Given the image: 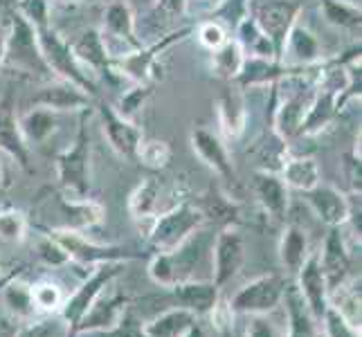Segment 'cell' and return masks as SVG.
Listing matches in <instances>:
<instances>
[{
	"label": "cell",
	"instance_id": "cell-4",
	"mask_svg": "<svg viewBox=\"0 0 362 337\" xmlns=\"http://www.w3.org/2000/svg\"><path fill=\"white\" fill-rule=\"evenodd\" d=\"M205 216L198 209L194 201H182L176 207H171L167 211H162L160 216H156L146 227V241L156 252H169L182 245L187 239L203 230Z\"/></svg>",
	"mask_w": 362,
	"mask_h": 337
},
{
	"label": "cell",
	"instance_id": "cell-49",
	"mask_svg": "<svg viewBox=\"0 0 362 337\" xmlns=\"http://www.w3.org/2000/svg\"><path fill=\"white\" fill-rule=\"evenodd\" d=\"M245 337H284V331L277 326V321L268 315H247Z\"/></svg>",
	"mask_w": 362,
	"mask_h": 337
},
{
	"label": "cell",
	"instance_id": "cell-28",
	"mask_svg": "<svg viewBox=\"0 0 362 337\" xmlns=\"http://www.w3.org/2000/svg\"><path fill=\"white\" fill-rule=\"evenodd\" d=\"M281 302L286 306V321H288V331L284 333V337H317L320 321L308 310L295 283H286Z\"/></svg>",
	"mask_w": 362,
	"mask_h": 337
},
{
	"label": "cell",
	"instance_id": "cell-26",
	"mask_svg": "<svg viewBox=\"0 0 362 337\" xmlns=\"http://www.w3.org/2000/svg\"><path fill=\"white\" fill-rule=\"evenodd\" d=\"M252 191L259 207L264 209V214L281 220L288 214V203H291V189L284 184L279 173L272 171H257L252 180Z\"/></svg>",
	"mask_w": 362,
	"mask_h": 337
},
{
	"label": "cell",
	"instance_id": "cell-9",
	"mask_svg": "<svg viewBox=\"0 0 362 337\" xmlns=\"http://www.w3.org/2000/svg\"><path fill=\"white\" fill-rule=\"evenodd\" d=\"M90 270L93 272L88 274V279H86L70 297H66L64 306H61V310H59V317L68 326L70 337H72V331L77 329V324L81 321V317L88 313V308L95 304V299L122 274L124 264L113 261V264H102V266H95Z\"/></svg>",
	"mask_w": 362,
	"mask_h": 337
},
{
	"label": "cell",
	"instance_id": "cell-21",
	"mask_svg": "<svg viewBox=\"0 0 362 337\" xmlns=\"http://www.w3.org/2000/svg\"><path fill=\"white\" fill-rule=\"evenodd\" d=\"M34 106H43L54 112H83L95 106V99L83 93L77 85H72L64 79H47L39 93L32 97Z\"/></svg>",
	"mask_w": 362,
	"mask_h": 337
},
{
	"label": "cell",
	"instance_id": "cell-20",
	"mask_svg": "<svg viewBox=\"0 0 362 337\" xmlns=\"http://www.w3.org/2000/svg\"><path fill=\"white\" fill-rule=\"evenodd\" d=\"M0 153L25 171H30V146L25 144L18 126V112L11 90L0 97Z\"/></svg>",
	"mask_w": 362,
	"mask_h": 337
},
{
	"label": "cell",
	"instance_id": "cell-33",
	"mask_svg": "<svg viewBox=\"0 0 362 337\" xmlns=\"http://www.w3.org/2000/svg\"><path fill=\"white\" fill-rule=\"evenodd\" d=\"M279 178L284 180V184L288 187V189L304 194L322 182V171L315 158H310V155L291 158L288 155L279 169Z\"/></svg>",
	"mask_w": 362,
	"mask_h": 337
},
{
	"label": "cell",
	"instance_id": "cell-15",
	"mask_svg": "<svg viewBox=\"0 0 362 337\" xmlns=\"http://www.w3.org/2000/svg\"><path fill=\"white\" fill-rule=\"evenodd\" d=\"M54 214H57V220L49 225V230H68V232L86 234L104 220L106 211H104L102 203L93 201L90 196L88 198H70L66 194H59L54 198Z\"/></svg>",
	"mask_w": 362,
	"mask_h": 337
},
{
	"label": "cell",
	"instance_id": "cell-12",
	"mask_svg": "<svg viewBox=\"0 0 362 337\" xmlns=\"http://www.w3.org/2000/svg\"><path fill=\"white\" fill-rule=\"evenodd\" d=\"M95 108L99 115V124H102V133L115 155L122 160H135L137 146L144 140V133L137 126V122L124 119L113 108V104L104 102L102 97L95 99Z\"/></svg>",
	"mask_w": 362,
	"mask_h": 337
},
{
	"label": "cell",
	"instance_id": "cell-40",
	"mask_svg": "<svg viewBox=\"0 0 362 337\" xmlns=\"http://www.w3.org/2000/svg\"><path fill=\"white\" fill-rule=\"evenodd\" d=\"M171 146L169 142L165 140H148V137H144V140L140 142V146H137V151H135V160L140 162L142 167L146 169H151V171H162V169H167L169 167V162H171Z\"/></svg>",
	"mask_w": 362,
	"mask_h": 337
},
{
	"label": "cell",
	"instance_id": "cell-24",
	"mask_svg": "<svg viewBox=\"0 0 362 337\" xmlns=\"http://www.w3.org/2000/svg\"><path fill=\"white\" fill-rule=\"evenodd\" d=\"M295 277H297L295 285H297L299 295L304 297L308 310L320 321L324 310L329 308V285H327V279H324V272L320 268L317 252L308 254V259L302 264V268L295 272Z\"/></svg>",
	"mask_w": 362,
	"mask_h": 337
},
{
	"label": "cell",
	"instance_id": "cell-11",
	"mask_svg": "<svg viewBox=\"0 0 362 337\" xmlns=\"http://www.w3.org/2000/svg\"><path fill=\"white\" fill-rule=\"evenodd\" d=\"M247 14L266 32L279 57L286 36L302 16V5L297 0H255V3H250Z\"/></svg>",
	"mask_w": 362,
	"mask_h": 337
},
{
	"label": "cell",
	"instance_id": "cell-25",
	"mask_svg": "<svg viewBox=\"0 0 362 337\" xmlns=\"http://www.w3.org/2000/svg\"><path fill=\"white\" fill-rule=\"evenodd\" d=\"M74 57L79 64L88 70L93 77H108L110 81L119 79L113 72V57H110L108 47L102 39L99 30H86L79 34V39L70 43Z\"/></svg>",
	"mask_w": 362,
	"mask_h": 337
},
{
	"label": "cell",
	"instance_id": "cell-38",
	"mask_svg": "<svg viewBox=\"0 0 362 337\" xmlns=\"http://www.w3.org/2000/svg\"><path fill=\"white\" fill-rule=\"evenodd\" d=\"M3 304L11 313V317H16L21 321H30L39 315V310H36L34 299H32V283H25L21 279H11L5 283Z\"/></svg>",
	"mask_w": 362,
	"mask_h": 337
},
{
	"label": "cell",
	"instance_id": "cell-37",
	"mask_svg": "<svg viewBox=\"0 0 362 337\" xmlns=\"http://www.w3.org/2000/svg\"><path fill=\"white\" fill-rule=\"evenodd\" d=\"M196 321H198V317L194 313L176 306V308L156 315L151 321H146L144 333H146V337H182Z\"/></svg>",
	"mask_w": 362,
	"mask_h": 337
},
{
	"label": "cell",
	"instance_id": "cell-1",
	"mask_svg": "<svg viewBox=\"0 0 362 337\" xmlns=\"http://www.w3.org/2000/svg\"><path fill=\"white\" fill-rule=\"evenodd\" d=\"M86 122H88V110L79 112L74 140L54 160L61 194L70 198H88L93 187V148Z\"/></svg>",
	"mask_w": 362,
	"mask_h": 337
},
{
	"label": "cell",
	"instance_id": "cell-2",
	"mask_svg": "<svg viewBox=\"0 0 362 337\" xmlns=\"http://www.w3.org/2000/svg\"><path fill=\"white\" fill-rule=\"evenodd\" d=\"M189 34H194V28L192 25H185V28H178L165 36H160L153 43H148V45L142 43L137 49L113 57V72L119 79H129L131 83L153 85L158 81L160 59L165 57V52H169L173 45L182 43Z\"/></svg>",
	"mask_w": 362,
	"mask_h": 337
},
{
	"label": "cell",
	"instance_id": "cell-52",
	"mask_svg": "<svg viewBox=\"0 0 362 337\" xmlns=\"http://www.w3.org/2000/svg\"><path fill=\"white\" fill-rule=\"evenodd\" d=\"M9 187V171H7V165H5V155L0 153V194Z\"/></svg>",
	"mask_w": 362,
	"mask_h": 337
},
{
	"label": "cell",
	"instance_id": "cell-7",
	"mask_svg": "<svg viewBox=\"0 0 362 337\" xmlns=\"http://www.w3.org/2000/svg\"><path fill=\"white\" fill-rule=\"evenodd\" d=\"M5 66H11L23 74H32V77H39L43 81L52 79V74L43 64L39 41H36V30L18 11H11L9 16Z\"/></svg>",
	"mask_w": 362,
	"mask_h": 337
},
{
	"label": "cell",
	"instance_id": "cell-43",
	"mask_svg": "<svg viewBox=\"0 0 362 337\" xmlns=\"http://www.w3.org/2000/svg\"><path fill=\"white\" fill-rule=\"evenodd\" d=\"M79 335H88V337H146L144 321H140V317H137L131 308L124 310L113 329L90 331V333H79Z\"/></svg>",
	"mask_w": 362,
	"mask_h": 337
},
{
	"label": "cell",
	"instance_id": "cell-50",
	"mask_svg": "<svg viewBox=\"0 0 362 337\" xmlns=\"http://www.w3.org/2000/svg\"><path fill=\"white\" fill-rule=\"evenodd\" d=\"M187 7H189V0H156L153 11L165 18H180L187 14Z\"/></svg>",
	"mask_w": 362,
	"mask_h": 337
},
{
	"label": "cell",
	"instance_id": "cell-46",
	"mask_svg": "<svg viewBox=\"0 0 362 337\" xmlns=\"http://www.w3.org/2000/svg\"><path fill=\"white\" fill-rule=\"evenodd\" d=\"M36 256H39L47 268H64L70 264L66 249L61 247V243L49 232H45L39 239V243H36Z\"/></svg>",
	"mask_w": 362,
	"mask_h": 337
},
{
	"label": "cell",
	"instance_id": "cell-48",
	"mask_svg": "<svg viewBox=\"0 0 362 337\" xmlns=\"http://www.w3.org/2000/svg\"><path fill=\"white\" fill-rule=\"evenodd\" d=\"M194 34H196L198 43H201V45L207 49V52H211V49H216L218 45H223V43H226V41L230 39L228 30L223 28V23H218L216 18L198 23L196 28H194Z\"/></svg>",
	"mask_w": 362,
	"mask_h": 337
},
{
	"label": "cell",
	"instance_id": "cell-3",
	"mask_svg": "<svg viewBox=\"0 0 362 337\" xmlns=\"http://www.w3.org/2000/svg\"><path fill=\"white\" fill-rule=\"evenodd\" d=\"M36 41H39L43 64L54 79H64L72 85H77V88H81L83 93H88L93 99H99V88H97L95 77L79 64L70 43L52 28V25H47L43 30H36Z\"/></svg>",
	"mask_w": 362,
	"mask_h": 337
},
{
	"label": "cell",
	"instance_id": "cell-10",
	"mask_svg": "<svg viewBox=\"0 0 362 337\" xmlns=\"http://www.w3.org/2000/svg\"><path fill=\"white\" fill-rule=\"evenodd\" d=\"M284 290L286 281L281 274H261L239 288L228 306L234 315H270L281 304Z\"/></svg>",
	"mask_w": 362,
	"mask_h": 337
},
{
	"label": "cell",
	"instance_id": "cell-36",
	"mask_svg": "<svg viewBox=\"0 0 362 337\" xmlns=\"http://www.w3.org/2000/svg\"><path fill=\"white\" fill-rule=\"evenodd\" d=\"M245 59L247 57L243 54L241 45L230 36L226 43L209 52V68L223 83H230L239 79V74L243 72L245 66Z\"/></svg>",
	"mask_w": 362,
	"mask_h": 337
},
{
	"label": "cell",
	"instance_id": "cell-13",
	"mask_svg": "<svg viewBox=\"0 0 362 337\" xmlns=\"http://www.w3.org/2000/svg\"><path fill=\"white\" fill-rule=\"evenodd\" d=\"M245 261V239L239 227H223L211 245V281L218 288L228 285Z\"/></svg>",
	"mask_w": 362,
	"mask_h": 337
},
{
	"label": "cell",
	"instance_id": "cell-6",
	"mask_svg": "<svg viewBox=\"0 0 362 337\" xmlns=\"http://www.w3.org/2000/svg\"><path fill=\"white\" fill-rule=\"evenodd\" d=\"M182 201H187V198H185V191L180 189L178 182H169L167 178L148 176L131 191L129 214L140 227L146 230L148 223H151L156 216H160L162 211H167L171 207H176Z\"/></svg>",
	"mask_w": 362,
	"mask_h": 337
},
{
	"label": "cell",
	"instance_id": "cell-39",
	"mask_svg": "<svg viewBox=\"0 0 362 337\" xmlns=\"http://www.w3.org/2000/svg\"><path fill=\"white\" fill-rule=\"evenodd\" d=\"M32 299H34V306L39 313L59 315L61 306L66 302V292L59 283L49 281V279H41V281L32 283Z\"/></svg>",
	"mask_w": 362,
	"mask_h": 337
},
{
	"label": "cell",
	"instance_id": "cell-14",
	"mask_svg": "<svg viewBox=\"0 0 362 337\" xmlns=\"http://www.w3.org/2000/svg\"><path fill=\"white\" fill-rule=\"evenodd\" d=\"M189 144H192V151L196 153V158L201 160L209 171H214L218 180H223L226 184L239 182L230 148L218 133L209 131L205 126H196L189 133Z\"/></svg>",
	"mask_w": 362,
	"mask_h": 337
},
{
	"label": "cell",
	"instance_id": "cell-47",
	"mask_svg": "<svg viewBox=\"0 0 362 337\" xmlns=\"http://www.w3.org/2000/svg\"><path fill=\"white\" fill-rule=\"evenodd\" d=\"M16 11L34 30H43L49 23V0H16Z\"/></svg>",
	"mask_w": 362,
	"mask_h": 337
},
{
	"label": "cell",
	"instance_id": "cell-5",
	"mask_svg": "<svg viewBox=\"0 0 362 337\" xmlns=\"http://www.w3.org/2000/svg\"><path fill=\"white\" fill-rule=\"evenodd\" d=\"M205 252V234L198 230L192 239H187L182 245L169 252H156L148 261V277L156 285L162 288H173L182 281L194 279V270L201 264Z\"/></svg>",
	"mask_w": 362,
	"mask_h": 337
},
{
	"label": "cell",
	"instance_id": "cell-16",
	"mask_svg": "<svg viewBox=\"0 0 362 337\" xmlns=\"http://www.w3.org/2000/svg\"><path fill=\"white\" fill-rule=\"evenodd\" d=\"M99 34H102L106 47L110 43H117L119 47H124L119 49V54L131 52V49H137L142 45V39L137 36L135 11L129 5V0H113V3L106 5Z\"/></svg>",
	"mask_w": 362,
	"mask_h": 337
},
{
	"label": "cell",
	"instance_id": "cell-31",
	"mask_svg": "<svg viewBox=\"0 0 362 337\" xmlns=\"http://www.w3.org/2000/svg\"><path fill=\"white\" fill-rule=\"evenodd\" d=\"M232 39L241 45L243 54L247 59H266V61H277V49H274L272 41L266 36V32L259 28L257 20L245 14L236 23V32Z\"/></svg>",
	"mask_w": 362,
	"mask_h": 337
},
{
	"label": "cell",
	"instance_id": "cell-19",
	"mask_svg": "<svg viewBox=\"0 0 362 337\" xmlns=\"http://www.w3.org/2000/svg\"><path fill=\"white\" fill-rule=\"evenodd\" d=\"M320 268L327 279L329 292L344 283L349 277H354L351 272V252L346 245V234L342 227H329V234L324 236V243L317 252Z\"/></svg>",
	"mask_w": 362,
	"mask_h": 337
},
{
	"label": "cell",
	"instance_id": "cell-51",
	"mask_svg": "<svg viewBox=\"0 0 362 337\" xmlns=\"http://www.w3.org/2000/svg\"><path fill=\"white\" fill-rule=\"evenodd\" d=\"M5 54H7V30L0 23V72L5 68Z\"/></svg>",
	"mask_w": 362,
	"mask_h": 337
},
{
	"label": "cell",
	"instance_id": "cell-18",
	"mask_svg": "<svg viewBox=\"0 0 362 337\" xmlns=\"http://www.w3.org/2000/svg\"><path fill=\"white\" fill-rule=\"evenodd\" d=\"M216 119H218V135L226 142L241 140L247 129V102L245 90L234 81L223 85L221 95L216 97Z\"/></svg>",
	"mask_w": 362,
	"mask_h": 337
},
{
	"label": "cell",
	"instance_id": "cell-41",
	"mask_svg": "<svg viewBox=\"0 0 362 337\" xmlns=\"http://www.w3.org/2000/svg\"><path fill=\"white\" fill-rule=\"evenodd\" d=\"M30 230V218L21 209H0V241L18 245Z\"/></svg>",
	"mask_w": 362,
	"mask_h": 337
},
{
	"label": "cell",
	"instance_id": "cell-44",
	"mask_svg": "<svg viewBox=\"0 0 362 337\" xmlns=\"http://www.w3.org/2000/svg\"><path fill=\"white\" fill-rule=\"evenodd\" d=\"M16 337H70L68 326L61 317H41V319H30L25 321V326L18 331Z\"/></svg>",
	"mask_w": 362,
	"mask_h": 337
},
{
	"label": "cell",
	"instance_id": "cell-53",
	"mask_svg": "<svg viewBox=\"0 0 362 337\" xmlns=\"http://www.w3.org/2000/svg\"><path fill=\"white\" fill-rule=\"evenodd\" d=\"M182 337H205V331H203V326H201V324H194V326L189 329V331H187Z\"/></svg>",
	"mask_w": 362,
	"mask_h": 337
},
{
	"label": "cell",
	"instance_id": "cell-29",
	"mask_svg": "<svg viewBox=\"0 0 362 337\" xmlns=\"http://www.w3.org/2000/svg\"><path fill=\"white\" fill-rule=\"evenodd\" d=\"M196 205L203 211L205 223H216L221 230L223 227H239L241 209L232 201V196L228 191H223L221 187L211 184Z\"/></svg>",
	"mask_w": 362,
	"mask_h": 337
},
{
	"label": "cell",
	"instance_id": "cell-17",
	"mask_svg": "<svg viewBox=\"0 0 362 337\" xmlns=\"http://www.w3.org/2000/svg\"><path fill=\"white\" fill-rule=\"evenodd\" d=\"M302 196H304V203L310 207V211H313L327 227H344L349 216H351L354 201L333 184L320 182L313 189L304 191Z\"/></svg>",
	"mask_w": 362,
	"mask_h": 337
},
{
	"label": "cell",
	"instance_id": "cell-34",
	"mask_svg": "<svg viewBox=\"0 0 362 337\" xmlns=\"http://www.w3.org/2000/svg\"><path fill=\"white\" fill-rule=\"evenodd\" d=\"M310 254V241L306 230H302L299 225L291 223L286 225L279 239V264L286 272L295 274L302 264Z\"/></svg>",
	"mask_w": 362,
	"mask_h": 337
},
{
	"label": "cell",
	"instance_id": "cell-54",
	"mask_svg": "<svg viewBox=\"0 0 362 337\" xmlns=\"http://www.w3.org/2000/svg\"><path fill=\"white\" fill-rule=\"evenodd\" d=\"M52 3H64V5H79V3H88V0H52Z\"/></svg>",
	"mask_w": 362,
	"mask_h": 337
},
{
	"label": "cell",
	"instance_id": "cell-45",
	"mask_svg": "<svg viewBox=\"0 0 362 337\" xmlns=\"http://www.w3.org/2000/svg\"><path fill=\"white\" fill-rule=\"evenodd\" d=\"M320 324H322L324 337H360V329L354 326V324L333 306L324 310Z\"/></svg>",
	"mask_w": 362,
	"mask_h": 337
},
{
	"label": "cell",
	"instance_id": "cell-27",
	"mask_svg": "<svg viewBox=\"0 0 362 337\" xmlns=\"http://www.w3.org/2000/svg\"><path fill=\"white\" fill-rule=\"evenodd\" d=\"M178 308H185L196 317H207L221 302V288L214 281H182L171 288Z\"/></svg>",
	"mask_w": 362,
	"mask_h": 337
},
{
	"label": "cell",
	"instance_id": "cell-42",
	"mask_svg": "<svg viewBox=\"0 0 362 337\" xmlns=\"http://www.w3.org/2000/svg\"><path fill=\"white\" fill-rule=\"evenodd\" d=\"M151 93H153V85H146V83H133L131 88L119 97V102H117L113 108L119 112V115H122L124 119L135 122V117L140 115V110L144 108L146 99L151 97Z\"/></svg>",
	"mask_w": 362,
	"mask_h": 337
},
{
	"label": "cell",
	"instance_id": "cell-23",
	"mask_svg": "<svg viewBox=\"0 0 362 337\" xmlns=\"http://www.w3.org/2000/svg\"><path fill=\"white\" fill-rule=\"evenodd\" d=\"M127 308H129V297L117 292L113 288V283H110L108 288L95 299V304L88 308V313L81 317V321L77 324V329L72 331V337L79 335V333L113 329Z\"/></svg>",
	"mask_w": 362,
	"mask_h": 337
},
{
	"label": "cell",
	"instance_id": "cell-22",
	"mask_svg": "<svg viewBox=\"0 0 362 337\" xmlns=\"http://www.w3.org/2000/svg\"><path fill=\"white\" fill-rule=\"evenodd\" d=\"M279 61L293 68H315L324 61L322 43L317 41L313 30L306 28L302 20H297L286 36Z\"/></svg>",
	"mask_w": 362,
	"mask_h": 337
},
{
	"label": "cell",
	"instance_id": "cell-30",
	"mask_svg": "<svg viewBox=\"0 0 362 337\" xmlns=\"http://www.w3.org/2000/svg\"><path fill=\"white\" fill-rule=\"evenodd\" d=\"M340 112L342 110H340L338 95L327 90V88H320V85H315L313 99H310L304 124H302V137L320 135L335 117L340 115Z\"/></svg>",
	"mask_w": 362,
	"mask_h": 337
},
{
	"label": "cell",
	"instance_id": "cell-32",
	"mask_svg": "<svg viewBox=\"0 0 362 337\" xmlns=\"http://www.w3.org/2000/svg\"><path fill=\"white\" fill-rule=\"evenodd\" d=\"M18 126L23 133V140L28 146H39L47 142L59 131V112L43 108V106H32L18 115Z\"/></svg>",
	"mask_w": 362,
	"mask_h": 337
},
{
	"label": "cell",
	"instance_id": "cell-35",
	"mask_svg": "<svg viewBox=\"0 0 362 337\" xmlns=\"http://www.w3.org/2000/svg\"><path fill=\"white\" fill-rule=\"evenodd\" d=\"M320 14L327 20V25L349 32V34H358L362 28V9L360 5L351 3V0H317Z\"/></svg>",
	"mask_w": 362,
	"mask_h": 337
},
{
	"label": "cell",
	"instance_id": "cell-8",
	"mask_svg": "<svg viewBox=\"0 0 362 337\" xmlns=\"http://www.w3.org/2000/svg\"><path fill=\"white\" fill-rule=\"evenodd\" d=\"M47 232V230H45ZM49 234L61 243L70 259V264H77L83 268H95L102 264H127V261L140 259V252H133L129 247L122 245H104L90 241L83 232H68V230H49Z\"/></svg>",
	"mask_w": 362,
	"mask_h": 337
}]
</instances>
